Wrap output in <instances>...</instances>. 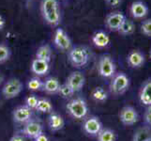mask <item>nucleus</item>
Returning <instances> with one entry per match:
<instances>
[{
	"mask_svg": "<svg viewBox=\"0 0 151 141\" xmlns=\"http://www.w3.org/2000/svg\"><path fill=\"white\" fill-rule=\"evenodd\" d=\"M40 12L46 24L56 27L61 22V12L57 0H41Z\"/></svg>",
	"mask_w": 151,
	"mask_h": 141,
	"instance_id": "nucleus-1",
	"label": "nucleus"
},
{
	"mask_svg": "<svg viewBox=\"0 0 151 141\" xmlns=\"http://www.w3.org/2000/svg\"><path fill=\"white\" fill-rule=\"evenodd\" d=\"M70 63L75 68L85 67L90 59L89 51L85 46H75L69 50L68 54Z\"/></svg>",
	"mask_w": 151,
	"mask_h": 141,
	"instance_id": "nucleus-2",
	"label": "nucleus"
},
{
	"mask_svg": "<svg viewBox=\"0 0 151 141\" xmlns=\"http://www.w3.org/2000/svg\"><path fill=\"white\" fill-rule=\"evenodd\" d=\"M129 85H131V80L128 75L123 72H116V74L111 78L109 90L113 95L120 96L129 90Z\"/></svg>",
	"mask_w": 151,
	"mask_h": 141,
	"instance_id": "nucleus-3",
	"label": "nucleus"
},
{
	"mask_svg": "<svg viewBox=\"0 0 151 141\" xmlns=\"http://www.w3.org/2000/svg\"><path fill=\"white\" fill-rule=\"evenodd\" d=\"M66 109L68 113L75 119H85L88 114V106L83 98H74L68 102Z\"/></svg>",
	"mask_w": 151,
	"mask_h": 141,
	"instance_id": "nucleus-4",
	"label": "nucleus"
},
{
	"mask_svg": "<svg viewBox=\"0 0 151 141\" xmlns=\"http://www.w3.org/2000/svg\"><path fill=\"white\" fill-rule=\"evenodd\" d=\"M98 72L103 78H112L116 72V66L110 55H103L98 63Z\"/></svg>",
	"mask_w": 151,
	"mask_h": 141,
	"instance_id": "nucleus-5",
	"label": "nucleus"
},
{
	"mask_svg": "<svg viewBox=\"0 0 151 141\" xmlns=\"http://www.w3.org/2000/svg\"><path fill=\"white\" fill-rule=\"evenodd\" d=\"M24 85L18 78H9L5 83L2 87V95L7 100H12L15 97H17L19 94L23 91Z\"/></svg>",
	"mask_w": 151,
	"mask_h": 141,
	"instance_id": "nucleus-6",
	"label": "nucleus"
},
{
	"mask_svg": "<svg viewBox=\"0 0 151 141\" xmlns=\"http://www.w3.org/2000/svg\"><path fill=\"white\" fill-rule=\"evenodd\" d=\"M119 121L125 126H132L139 121V114L133 106H126L119 111Z\"/></svg>",
	"mask_w": 151,
	"mask_h": 141,
	"instance_id": "nucleus-7",
	"label": "nucleus"
},
{
	"mask_svg": "<svg viewBox=\"0 0 151 141\" xmlns=\"http://www.w3.org/2000/svg\"><path fill=\"white\" fill-rule=\"evenodd\" d=\"M102 129V123L100 119L95 116L86 118L83 123V130L84 132L91 137H97V134Z\"/></svg>",
	"mask_w": 151,
	"mask_h": 141,
	"instance_id": "nucleus-8",
	"label": "nucleus"
},
{
	"mask_svg": "<svg viewBox=\"0 0 151 141\" xmlns=\"http://www.w3.org/2000/svg\"><path fill=\"white\" fill-rule=\"evenodd\" d=\"M126 19V16L121 12H113L106 16L105 25L109 30L114 31V32H117L119 27H121L122 23Z\"/></svg>",
	"mask_w": 151,
	"mask_h": 141,
	"instance_id": "nucleus-9",
	"label": "nucleus"
},
{
	"mask_svg": "<svg viewBox=\"0 0 151 141\" xmlns=\"http://www.w3.org/2000/svg\"><path fill=\"white\" fill-rule=\"evenodd\" d=\"M54 43L62 51H69L71 48V40L66 31L62 28H57L54 35Z\"/></svg>",
	"mask_w": 151,
	"mask_h": 141,
	"instance_id": "nucleus-10",
	"label": "nucleus"
},
{
	"mask_svg": "<svg viewBox=\"0 0 151 141\" xmlns=\"http://www.w3.org/2000/svg\"><path fill=\"white\" fill-rule=\"evenodd\" d=\"M66 84L70 86L74 92L80 91L86 84V77L84 74L79 71L72 72L66 79Z\"/></svg>",
	"mask_w": 151,
	"mask_h": 141,
	"instance_id": "nucleus-11",
	"label": "nucleus"
},
{
	"mask_svg": "<svg viewBox=\"0 0 151 141\" xmlns=\"http://www.w3.org/2000/svg\"><path fill=\"white\" fill-rule=\"evenodd\" d=\"M33 110L27 107V106H20L14 109L12 113V119L14 122L19 124H25L31 121L33 115Z\"/></svg>",
	"mask_w": 151,
	"mask_h": 141,
	"instance_id": "nucleus-12",
	"label": "nucleus"
},
{
	"mask_svg": "<svg viewBox=\"0 0 151 141\" xmlns=\"http://www.w3.org/2000/svg\"><path fill=\"white\" fill-rule=\"evenodd\" d=\"M22 134L25 137H28L31 139H35L38 137L40 134H43V127L42 124L39 121H35L31 119L30 121L27 122L23 127Z\"/></svg>",
	"mask_w": 151,
	"mask_h": 141,
	"instance_id": "nucleus-13",
	"label": "nucleus"
},
{
	"mask_svg": "<svg viewBox=\"0 0 151 141\" xmlns=\"http://www.w3.org/2000/svg\"><path fill=\"white\" fill-rule=\"evenodd\" d=\"M148 12L149 9L147 5L143 1H134L129 8V12L134 19H143L147 17Z\"/></svg>",
	"mask_w": 151,
	"mask_h": 141,
	"instance_id": "nucleus-14",
	"label": "nucleus"
},
{
	"mask_svg": "<svg viewBox=\"0 0 151 141\" xmlns=\"http://www.w3.org/2000/svg\"><path fill=\"white\" fill-rule=\"evenodd\" d=\"M127 62L129 66L133 69H139L144 66L145 62V55L139 50H132L127 56Z\"/></svg>",
	"mask_w": 151,
	"mask_h": 141,
	"instance_id": "nucleus-15",
	"label": "nucleus"
},
{
	"mask_svg": "<svg viewBox=\"0 0 151 141\" xmlns=\"http://www.w3.org/2000/svg\"><path fill=\"white\" fill-rule=\"evenodd\" d=\"M31 72L36 76H44L49 72L50 70V65L49 62L41 60V59H34L31 62Z\"/></svg>",
	"mask_w": 151,
	"mask_h": 141,
	"instance_id": "nucleus-16",
	"label": "nucleus"
},
{
	"mask_svg": "<svg viewBox=\"0 0 151 141\" xmlns=\"http://www.w3.org/2000/svg\"><path fill=\"white\" fill-rule=\"evenodd\" d=\"M140 103L145 106H151V78L145 80L139 91Z\"/></svg>",
	"mask_w": 151,
	"mask_h": 141,
	"instance_id": "nucleus-17",
	"label": "nucleus"
},
{
	"mask_svg": "<svg viewBox=\"0 0 151 141\" xmlns=\"http://www.w3.org/2000/svg\"><path fill=\"white\" fill-rule=\"evenodd\" d=\"M48 126L52 132L60 131L65 126V121L63 117L58 113L51 112L48 117Z\"/></svg>",
	"mask_w": 151,
	"mask_h": 141,
	"instance_id": "nucleus-18",
	"label": "nucleus"
},
{
	"mask_svg": "<svg viewBox=\"0 0 151 141\" xmlns=\"http://www.w3.org/2000/svg\"><path fill=\"white\" fill-rule=\"evenodd\" d=\"M92 43L98 48H105L110 43V37L104 31H98L92 36Z\"/></svg>",
	"mask_w": 151,
	"mask_h": 141,
	"instance_id": "nucleus-19",
	"label": "nucleus"
},
{
	"mask_svg": "<svg viewBox=\"0 0 151 141\" xmlns=\"http://www.w3.org/2000/svg\"><path fill=\"white\" fill-rule=\"evenodd\" d=\"M60 82L56 77H49L43 82L42 90L47 94H56L58 93Z\"/></svg>",
	"mask_w": 151,
	"mask_h": 141,
	"instance_id": "nucleus-20",
	"label": "nucleus"
},
{
	"mask_svg": "<svg viewBox=\"0 0 151 141\" xmlns=\"http://www.w3.org/2000/svg\"><path fill=\"white\" fill-rule=\"evenodd\" d=\"M36 59L47 61L50 63L52 59V48L48 44H44L40 46L36 52Z\"/></svg>",
	"mask_w": 151,
	"mask_h": 141,
	"instance_id": "nucleus-21",
	"label": "nucleus"
},
{
	"mask_svg": "<svg viewBox=\"0 0 151 141\" xmlns=\"http://www.w3.org/2000/svg\"><path fill=\"white\" fill-rule=\"evenodd\" d=\"M151 138V128L147 126L140 127L133 134L132 141H148Z\"/></svg>",
	"mask_w": 151,
	"mask_h": 141,
	"instance_id": "nucleus-22",
	"label": "nucleus"
},
{
	"mask_svg": "<svg viewBox=\"0 0 151 141\" xmlns=\"http://www.w3.org/2000/svg\"><path fill=\"white\" fill-rule=\"evenodd\" d=\"M36 111L40 113H44V114H50L53 112V104H52L51 101L46 98H41L39 99V102L37 106L35 108Z\"/></svg>",
	"mask_w": 151,
	"mask_h": 141,
	"instance_id": "nucleus-23",
	"label": "nucleus"
},
{
	"mask_svg": "<svg viewBox=\"0 0 151 141\" xmlns=\"http://www.w3.org/2000/svg\"><path fill=\"white\" fill-rule=\"evenodd\" d=\"M117 32L122 36H129L135 32V24L133 21L126 19L122 23L121 27H119Z\"/></svg>",
	"mask_w": 151,
	"mask_h": 141,
	"instance_id": "nucleus-24",
	"label": "nucleus"
},
{
	"mask_svg": "<svg viewBox=\"0 0 151 141\" xmlns=\"http://www.w3.org/2000/svg\"><path fill=\"white\" fill-rule=\"evenodd\" d=\"M98 141H116V134L112 129L102 128L97 134Z\"/></svg>",
	"mask_w": 151,
	"mask_h": 141,
	"instance_id": "nucleus-25",
	"label": "nucleus"
},
{
	"mask_svg": "<svg viewBox=\"0 0 151 141\" xmlns=\"http://www.w3.org/2000/svg\"><path fill=\"white\" fill-rule=\"evenodd\" d=\"M91 97L98 103H104L108 99V92L101 87H97L91 91Z\"/></svg>",
	"mask_w": 151,
	"mask_h": 141,
	"instance_id": "nucleus-26",
	"label": "nucleus"
},
{
	"mask_svg": "<svg viewBox=\"0 0 151 141\" xmlns=\"http://www.w3.org/2000/svg\"><path fill=\"white\" fill-rule=\"evenodd\" d=\"M43 86V81H41L40 77L35 76L32 77L31 79L27 82V87L31 91H39L42 90Z\"/></svg>",
	"mask_w": 151,
	"mask_h": 141,
	"instance_id": "nucleus-27",
	"label": "nucleus"
},
{
	"mask_svg": "<svg viewBox=\"0 0 151 141\" xmlns=\"http://www.w3.org/2000/svg\"><path fill=\"white\" fill-rule=\"evenodd\" d=\"M10 55H12V52H10L9 47L4 43H0V64L8 61Z\"/></svg>",
	"mask_w": 151,
	"mask_h": 141,
	"instance_id": "nucleus-28",
	"label": "nucleus"
},
{
	"mask_svg": "<svg viewBox=\"0 0 151 141\" xmlns=\"http://www.w3.org/2000/svg\"><path fill=\"white\" fill-rule=\"evenodd\" d=\"M74 93L75 92L72 90L71 88H70V87L68 86L66 83L60 85L59 90H58V94L61 97H63L65 99H70V98H71L72 96L74 95Z\"/></svg>",
	"mask_w": 151,
	"mask_h": 141,
	"instance_id": "nucleus-29",
	"label": "nucleus"
},
{
	"mask_svg": "<svg viewBox=\"0 0 151 141\" xmlns=\"http://www.w3.org/2000/svg\"><path fill=\"white\" fill-rule=\"evenodd\" d=\"M141 33L147 37H151V19H145L140 25Z\"/></svg>",
	"mask_w": 151,
	"mask_h": 141,
	"instance_id": "nucleus-30",
	"label": "nucleus"
},
{
	"mask_svg": "<svg viewBox=\"0 0 151 141\" xmlns=\"http://www.w3.org/2000/svg\"><path fill=\"white\" fill-rule=\"evenodd\" d=\"M38 102H39V98L36 95H34V94L29 95L25 98V106L29 107L30 109H32V110H35V108L38 104Z\"/></svg>",
	"mask_w": 151,
	"mask_h": 141,
	"instance_id": "nucleus-31",
	"label": "nucleus"
},
{
	"mask_svg": "<svg viewBox=\"0 0 151 141\" xmlns=\"http://www.w3.org/2000/svg\"><path fill=\"white\" fill-rule=\"evenodd\" d=\"M144 121L145 126L151 128V106H147V109L144 113Z\"/></svg>",
	"mask_w": 151,
	"mask_h": 141,
	"instance_id": "nucleus-32",
	"label": "nucleus"
},
{
	"mask_svg": "<svg viewBox=\"0 0 151 141\" xmlns=\"http://www.w3.org/2000/svg\"><path fill=\"white\" fill-rule=\"evenodd\" d=\"M123 0H105L106 4L111 8H117L122 4Z\"/></svg>",
	"mask_w": 151,
	"mask_h": 141,
	"instance_id": "nucleus-33",
	"label": "nucleus"
},
{
	"mask_svg": "<svg viewBox=\"0 0 151 141\" xmlns=\"http://www.w3.org/2000/svg\"><path fill=\"white\" fill-rule=\"evenodd\" d=\"M9 141H25V137L24 134H14L12 137H10Z\"/></svg>",
	"mask_w": 151,
	"mask_h": 141,
	"instance_id": "nucleus-34",
	"label": "nucleus"
},
{
	"mask_svg": "<svg viewBox=\"0 0 151 141\" xmlns=\"http://www.w3.org/2000/svg\"><path fill=\"white\" fill-rule=\"evenodd\" d=\"M34 140L35 141H49V138H48L47 135H45L44 134H41L39 135L38 137H36Z\"/></svg>",
	"mask_w": 151,
	"mask_h": 141,
	"instance_id": "nucleus-35",
	"label": "nucleus"
},
{
	"mask_svg": "<svg viewBox=\"0 0 151 141\" xmlns=\"http://www.w3.org/2000/svg\"><path fill=\"white\" fill-rule=\"evenodd\" d=\"M5 25H6V21H5V18L0 14V30H2Z\"/></svg>",
	"mask_w": 151,
	"mask_h": 141,
	"instance_id": "nucleus-36",
	"label": "nucleus"
},
{
	"mask_svg": "<svg viewBox=\"0 0 151 141\" xmlns=\"http://www.w3.org/2000/svg\"><path fill=\"white\" fill-rule=\"evenodd\" d=\"M4 79H5V76H4V74H2V72L0 71V85H1L2 83H3Z\"/></svg>",
	"mask_w": 151,
	"mask_h": 141,
	"instance_id": "nucleus-37",
	"label": "nucleus"
},
{
	"mask_svg": "<svg viewBox=\"0 0 151 141\" xmlns=\"http://www.w3.org/2000/svg\"><path fill=\"white\" fill-rule=\"evenodd\" d=\"M149 57L151 59V48H150V51H149Z\"/></svg>",
	"mask_w": 151,
	"mask_h": 141,
	"instance_id": "nucleus-38",
	"label": "nucleus"
},
{
	"mask_svg": "<svg viewBox=\"0 0 151 141\" xmlns=\"http://www.w3.org/2000/svg\"><path fill=\"white\" fill-rule=\"evenodd\" d=\"M148 141H151V138H150V139H149V140H148Z\"/></svg>",
	"mask_w": 151,
	"mask_h": 141,
	"instance_id": "nucleus-39",
	"label": "nucleus"
}]
</instances>
